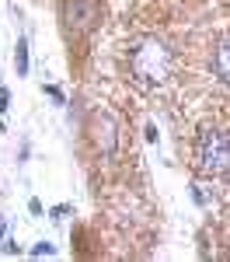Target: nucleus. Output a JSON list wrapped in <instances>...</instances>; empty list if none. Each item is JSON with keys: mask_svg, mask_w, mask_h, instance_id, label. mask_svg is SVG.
<instances>
[{"mask_svg": "<svg viewBox=\"0 0 230 262\" xmlns=\"http://www.w3.org/2000/svg\"><path fill=\"white\" fill-rule=\"evenodd\" d=\"M129 77L140 91H161L174 77V53L157 39H140L129 49Z\"/></svg>", "mask_w": 230, "mask_h": 262, "instance_id": "nucleus-1", "label": "nucleus"}, {"mask_svg": "<svg viewBox=\"0 0 230 262\" xmlns=\"http://www.w3.org/2000/svg\"><path fill=\"white\" fill-rule=\"evenodd\" d=\"M192 168L206 179H223L230 171V133L206 129L192 147Z\"/></svg>", "mask_w": 230, "mask_h": 262, "instance_id": "nucleus-2", "label": "nucleus"}, {"mask_svg": "<svg viewBox=\"0 0 230 262\" xmlns=\"http://www.w3.org/2000/svg\"><path fill=\"white\" fill-rule=\"evenodd\" d=\"M209 70H213V77L220 84H230V39L216 46V53L209 60Z\"/></svg>", "mask_w": 230, "mask_h": 262, "instance_id": "nucleus-3", "label": "nucleus"}, {"mask_svg": "<svg viewBox=\"0 0 230 262\" xmlns=\"http://www.w3.org/2000/svg\"><path fill=\"white\" fill-rule=\"evenodd\" d=\"M14 63H18V74H28V42H18V53H14Z\"/></svg>", "mask_w": 230, "mask_h": 262, "instance_id": "nucleus-4", "label": "nucleus"}, {"mask_svg": "<svg viewBox=\"0 0 230 262\" xmlns=\"http://www.w3.org/2000/svg\"><path fill=\"white\" fill-rule=\"evenodd\" d=\"M4 108H7V91L0 88V112H4Z\"/></svg>", "mask_w": 230, "mask_h": 262, "instance_id": "nucleus-5", "label": "nucleus"}, {"mask_svg": "<svg viewBox=\"0 0 230 262\" xmlns=\"http://www.w3.org/2000/svg\"><path fill=\"white\" fill-rule=\"evenodd\" d=\"M4 234H7V224H4V217H0V242H4Z\"/></svg>", "mask_w": 230, "mask_h": 262, "instance_id": "nucleus-6", "label": "nucleus"}]
</instances>
